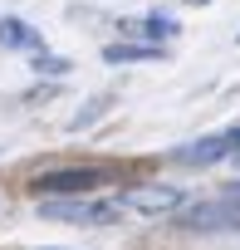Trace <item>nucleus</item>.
Here are the masks:
<instances>
[{"mask_svg":"<svg viewBox=\"0 0 240 250\" xmlns=\"http://www.w3.org/2000/svg\"><path fill=\"white\" fill-rule=\"evenodd\" d=\"M177 226L186 230H240V187L225 191V196H211V201H196L177 216Z\"/></svg>","mask_w":240,"mask_h":250,"instance_id":"f257e3e1","label":"nucleus"},{"mask_svg":"<svg viewBox=\"0 0 240 250\" xmlns=\"http://www.w3.org/2000/svg\"><path fill=\"white\" fill-rule=\"evenodd\" d=\"M103 182H108V167H59V172L35 177V191H44V196H83V191H93Z\"/></svg>","mask_w":240,"mask_h":250,"instance_id":"f03ea898","label":"nucleus"},{"mask_svg":"<svg viewBox=\"0 0 240 250\" xmlns=\"http://www.w3.org/2000/svg\"><path fill=\"white\" fill-rule=\"evenodd\" d=\"M40 216L44 221H69V226H108L118 216V201H83V196H74V201H44Z\"/></svg>","mask_w":240,"mask_h":250,"instance_id":"7ed1b4c3","label":"nucleus"},{"mask_svg":"<svg viewBox=\"0 0 240 250\" xmlns=\"http://www.w3.org/2000/svg\"><path fill=\"white\" fill-rule=\"evenodd\" d=\"M186 201V191L181 187H133V191H123L118 196V206H133V211H177Z\"/></svg>","mask_w":240,"mask_h":250,"instance_id":"20e7f679","label":"nucleus"},{"mask_svg":"<svg viewBox=\"0 0 240 250\" xmlns=\"http://www.w3.org/2000/svg\"><path fill=\"white\" fill-rule=\"evenodd\" d=\"M230 152V143H225V133L220 138H201V143H186V147H177L172 157L181 162V167H211V162H220Z\"/></svg>","mask_w":240,"mask_h":250,"instance_id":"39448f33","label":"nucleus"},{"mask_svg":"<svg viewBox=\"0 0 240 250\" xmlns=\"http://www.w3.org/2000/svg\"><path fill=\"white\" fill-rule=\"evenodd\" d=\"M0 49H44V40H40V30H30L25 20H15V15H5L0 20Z\"/></svg>","mask_w":240,"mask_h":250,"instance_id":"423d86ee","label":"nucleus"},{"mask_svg":"<svg viewBox=\"0 0 240 250\" xmlns=\"http://www.w3.org/2000/svg\"><path fill=\"white\" fill-rule=\"evenodd\" d=\"M103 59L108 64H147V59H162V44H108Z\"/></svg>","mask_w":240,"mask_h":250,"instance_id":"0eeeda50","label":"nucleus"},{"mask_svg":"<svg viewBox=\"0 0 240 250\" xmlns=\"http://www.w3.org/2000/svg\"><path fill=\"white\" fill-rule=\"evenodd\" d=\"M123 30L157 44V40H172V35H177V20H172V15H147V20H133V25H123Z\"/></svg>","mask_w":240,"mask_h":250,"instance_id":"6e6552de","label":"nucleus"},{"mask_svg":"<svg viewBox=\"0 0 240 250\" xmlns=\"http://www.w3.org/2000/svg\"><path fill=\"white\" fill-rule=\"evenodd\" d=\"M35 69H40V74H49V79H64V74H69V64H64V59H44V49L35 54Z\"/></svg>","mask_w":240,"mask_h":250,"instance_id":"1a4fd4ad","label":"nucleus"},{"mask_svg":"<svg viewBox=\"0 0 240 250\" xmlns=\"http://www.w3.org/2000/svg\"><path fill=\"white\" fill-rule=\"evenodd\" d=\"M225 143H230V152H240V128H230V133H225Z\"/></svg>","mask_w":240,"mask_h":250,"instance_id":"9d476101","label":"nucleus"},{"mask_svg":"<svg viewBox=\"0 0 240 250\" xmlns=\"http://www.w3.org/2000/svg\"><path fill=\"white\" fill-rule=\"evenodd\" d=\"M44 250H59V245H44Z\"/></svg>","mask_w":240,"mask_h":250,"instance_id":"9b49d317","label":"nucleus"}]
</instances>
